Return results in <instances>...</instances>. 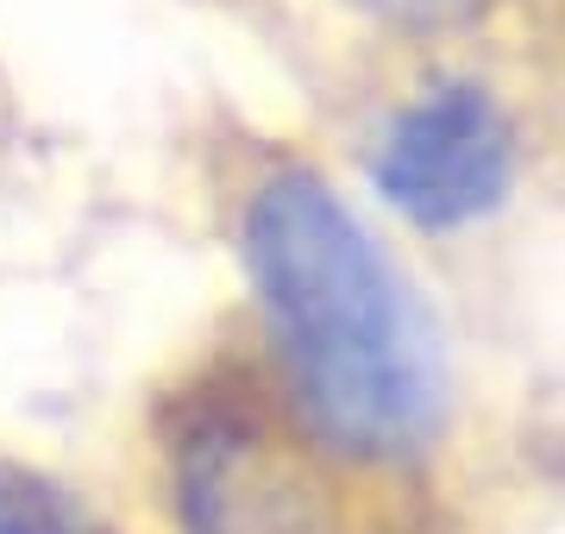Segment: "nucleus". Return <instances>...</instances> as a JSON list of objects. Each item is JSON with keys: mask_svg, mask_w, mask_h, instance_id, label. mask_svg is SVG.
<instances>
[{"mask_svg": "<svg viewBox=\"0 0 565 534\" xmlns=\"http://www.w3.org/2000/svg\"><path fill=\"white\" fill-rule=\"evenodd\" d=\"M364 7H377L384 20H403V25H446V20L478 13L484 0H364Z\"/></svg>", "mask_w": 565, "mask_h": 534, "instance_id": "obj_5", "label": "nucleus"}, {"mask_svg": "<svg viewBox=\"0 0 565 534\" xmlns=\"http://www.w3.org/2000/svg\"><path fill=\"white\" fill-rule=\"evenodd\" d=\"M515 183V132L484 88H427L377 145V189L415 226H465Z\"/></svg>", "mask_w": 565, "mask_h": 534, "instance_id": "obj_2", "label": "nucleus"}, {"mask_svg": "<svg viewBox=\"0 0 565 534\" xmlns=\"http://www.w3.org/2000/svg\"><path fill=\"white\" fill-rule=\"evenodd\" d=\"M177 491L189 534H327L321 496L302 466L233 415H214L189 434Z\"/></svg>", "mask_w": 565, "mask_h": 534, "instance_id": "obj_3", "label": "nucleus"}, {"mask_svg": "<svg viewBox=\"0 0 565 534\" xmlns=\"http://www.w3.org/2000/svg\"><path fill=\"white\" fill-rule=\"evenodd\" d=\"M0 534H102V528L51 484L0 478Z\"/></svg>", "mask_w": 565, "mask_h": 534, "instance_id": "obj_4", "label": "nucleus"}, {"mask_svg": "<svg viewBox=\"0 0 565 534\" xmlns=\"http://www.w3.org/2000/svg\"><path fill=\"white\" fill-rule=\"evenodd\" d=\"M245 258L308 421L359 459L422 447L440 421V346L359 214L321 177L282 170L245 214Z\"/></svg>", "mask_w": 565, "mask_h": 534, "instance_id": "obj_1", "label": "nucleus"}]
</instances>
